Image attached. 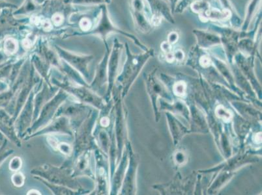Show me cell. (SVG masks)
Here are the masks:
<instances>
[{
    "mask_svg": "<svg viewBox=\"0 0 262 195\" xmlns=\"http://www.w3.org/2000/svg\"><path fill=\"white\" fill-rule=\"evenodd\" d=\"M215 114L218 118L222 119L224 122L226 123L230 122L234 117L233 113L222 105L217 107L215 109Z\"/></svg>",
    "mask_w": 262,
    "mask_h": 195,
    "instance_id": "cell-1",
    "label": "cell"
},
{
    "mask_svg": "<svg viewBox=\"0 0 262 195\" xmlns=\"http://www.w3.org/2000/svg\"><path fill=\"white\" fill-rule=\"evenodd\" d=\"M187 84L185 81H180L175 83L173 86V91L175 95L183 97L186 94Z\"/></svg>",
    "mask_w": 262,
    "mask_h": 195,
    "instance_id": "cell-2",
    "label": "cell"
},
{
    "mask_svg": "<svg viewBox=\"0 0 262 195\" xmlns=\"http://www.w3.org/2000/svg\"><path fill=\"white\" fill-rule=\"evenodd\" d=\"M17 50V42L15 40L9 39L5 44V50L7 53L12 54L15 53Z\"/></svg>",
    "mask_w": 262,
    "mask_h": 195,
    "instance_id": "cell-3",
    "label": "cell"
},
{
    "mask_svg": "<svg viewBox=\"0 0 262 195\" xmlns=\"http://www.w3.org/2000/svg\"><path fill=\"white\" fill-rule=\"evenodd\" d=\"M200 63L202 67H204V68H207V67H208V66H210L211 60H210L209 57H206V56H203V57H201V59H200Z\"/></svg>",
    "mask_w": 262,
    "mask_h": 195,
    "instance_id": "cell-4",
    "label": "cell"
},
{
    "mask_svg": "<svg viewBox=\"0 0 262 195\" xmlns=\"http://www.w3.org/2000/svg\"><path fill=\"white\" fill-rule=\"evenodd\" d=\"M80 27H82L83 30L87 31V30L89 29L91 27V22H89L88 19H87V18H84L80 22Z\"/></svg>",
    "mask_w": 262,
    "mask_h": 195,
    "instance_id": "cell-5",
    "label": "cell"
},
{
    "mask_svg": "<svg viewBox=\"0 0 262 195\" xmlns=\"http://www.w3.org/2000/svg\"><path fill=\"white\" fill-rule=\"evenodd\" d=\"M17 158H14V159L11 161L10 163V168L13 170H15L20 167V161H16Z\"/></svg>",
    "mask_w": 262,
    "mask_h": 195,
    "instance_id": "cell-6",
    "label": "cell"
},
{
    "mask_svg": "<svg viewBox=\"0 0 262 195\" xmlns=\"http://www.w3.org/2000/svg\"><path fill=\"white\" fill-rule=\"evenodd\" d=\"M21 176L22 175L20 174H16L15 176H13V183H14L15 185L19 186V185H21L22 184L23 182L21 180V177H22Z\"/></svg>",
    "mask_w": 262,
    "mask_h": 195,
    "instance_id": "cell-7",
    "label": "cell"
},
{
    "mask_svg": "<svg viewBox=\"0 0 262 195\" xmlns=\"http://www.w3.org/2000/svg\"><path fill=\"white\" fill-rule=\"evenodd\" d=\"M53 21L56 25H59L63 21V17L60 15H56L53 17Z\"/></svg>",
    "mask_w": 262,
    "mask_h": 195,
    "instance_id": "cell-8",
    "label": "cell"
},
{
    "mask_svg": "<svg viewBox=\"0 0 262 195\" xmlns=\"http://www.w3.org/2000/svg\"><path fill=\"white\" fill-rule=\"evenodd\" d=\"M174 59H175V57H174V55L173 53H170V52L167 53V55H166V60H167L168 62L172 63V62L174 61Z\"/></svg>",
    "mask_w": 262,
    "mask_h": 195,
    "instance_id": "cell-9",
    "label": "cell"
},
{
    "mask_svg": "<svg viewBox=\"0 0 262 195\" xmlns=\"http://www.w3.org/2000/svg\"><path fill=\"white\" fill-rule=\"evenodd\" d=\"M254 141L257 144H260L261 143V133L259 132L255 136V139H254Z\"/></svg>",
    "mask_w": 262,
    "mask_h": 195,
    "instance_id": "cell-10",
    "label": "cell"
},
{
    "mask_svg": "<svg viewBox=\"0 0 262 195\" xmlns=\"http://www.w3.org/2000/svg\"><path fill=\"white\" fill-rule=\"evenodd\" d=\"M174 57H176L178 60H181L183 59V54L182 52H177L176 55L174 56Z\"/></svg>",
    "mask_w": 262,
    "mask_h": 195,
    "instance_id": "cell-11",
    "label": "cell"
}]
</instances>
